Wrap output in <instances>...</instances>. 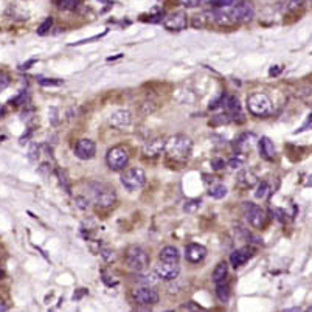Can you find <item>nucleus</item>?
<instances>
[{
  "label": "nucleus",
  "mask_w": 312,
  "mask_h": 312,
  "mask_svg": "<svg viewBox=\"0 0 312 312\" xmlns=\"http://www.w3.org/2000/svg\"><path fill=\"white\" fill-rule=\"evenodd\" d=\"M106 162L112 171H121L129 162V152L123 146H113L107 151Z\"/></svg>",
  "instance_id": "obj_6"
},
{
  "label": "nucleus",
  "mask_w": 312,
  "mask_h": 312,
  "mask_svg": "<svg viewBox=\"0 0 312 312\" xmlns=\"http://www.w3.org/2000/svg\"><path fill=\"white\" fill-rule=\"evenodd\" d=\"M250 257H252V250L249 247H243V249L235 250L230 255V263H232L233 267H241L250 260Z\"/></svg>",
  "instance_id": "obj_17"
},
{
  "label": "nucleus",
  "mask_w": 312,
  "mask_h": 312,
  "mask_svg": "<svg viewBox=\"0 0 312 312\" xmlns=\"http://www.w3.org/2000/svg\"><path fill=\"white\" fill-rule=\"evenodd\" d=\"M132 299L137 305L152 306L159 302V294L149 286H143V288H138V289L132 291Z\"/></svg>",
  "instance_id": "obj_10"
},
{
  "label": "nucleus",
  "mask_w": 312,
  "mask_h": 312,
  "mask_svg": "<svg viewBox=\"0 0 312 312\" xmlns=\"http://www.w3.org/2000/svg\"><path fill=\"white\" fill-rule=\"evenodd\" d=\"M236 3V0H215L213 5L216 8H232Z\"/></svg>",
  "instance_id": "obj_31"
},
{
  "label": "nucleus",
  "mask_w": 312,
  "mask_h": 312,
  "mask_svg": "<svg viewBox=\"0 0 312 312\" xmlns=\"http://www.w3.org/2000/svg\"><path fill=\"white\" fill-rule=\"evenodd\" d=\"M8 308L5 306V305H2V303H0V311H6Z\"/></svg>",
  "instance_id": "obj_41"
},
{
  "label": "nucleus",
  "mask_w": 312,
  "mask_h": 312,
  "mask_svg": "<svg viewBox=\"0 0 312 312\" xmlns=\"http://www.w3.org/2000/svg\"><path fill=\"white\" fill-rule=\"evenodd\" d=\"M269 193H271V187H269V183L261 182L258 185V188H257V191H255V197H257V199H266Z\"/></svg>",
  "instance_id": "obj_27"
},
{
  "label": "nucleus",
  "mask_w": 312,
  "mask_h": 312,
  "mask_svg": "<svg viewBox=\"0 0 312 312\" xmlns=\"http://www.w3.org/2000/svg\"><path fill=\"white\" fill-rule=\"evenodd\" d=\"M207 257V249L201 244H188L185 249V258L190 263H201Z\"/></svg>",
  "instance_id": "obj_14"
},
{
  "label": "nucleus",
  "mask_w": 312,
  "mask_h": 312,
  "mask_svg": "<svg viewBox=\"0 0 312 312\" xmlns=\"http://www.w3.org/2000/svg\"><path fill=\"white\" fill-rule=\"evenodd\" d=\"M9 84V76L6 73H0V92L5 90Z\"/></svg>",
  "instance_id": "obj_36"
},
{
  "label": "nucleus",
  "mask_w": 312,
  "mask_h": 312,
  "mask_svg": "<svg viewBox=\"0 0 312 312\" xmlns=\"http://www.w3.org/2000/svg\"><path fill=\"white\" fill-rule=\"evenodd\" d=\"M211 166H213L215 171H219V169H222L225 166V162H224V159H213L211 160Z\"/></svg>",
  "instance_id": "obj_37"
},
{
  "label": "nucleus",
  "mask_w": 312,
  "mask_h": 312,
  "mask_svg": "<svg viewBox=\"0 0 312 312\" xmlns=\"http://www.w3.org/2000/svg\"><path fill=\"white\" fill-rule=\"evenodd\" d=\"M258 183V177L255 176L253 171L250 169H244V171H241L238 174V185L243 187V188H252L253 185H257Z\"/></svg>",
  "instance_id": "obj_19"
},
{
  "label": "nucleus",
  "mask_w": 312,
  "mask_h": 312,
  "mask_svg": "<svg viewBox=\"0 0 312 312\" xmlns=\"http://www.w3.org/2000/svg\"><path fill=\"white\" fill-rule=\"evenodd\" d=\"M180 253L176 247L173 246H166L160 250L159 253V260L160 261H166V263H179Z\"/></svg>",
  "instance_id": "obj_21"
},
{
  "label": "nucleus",
  "mask_w": 312,
  "mask_h": 312,
  "mask_svg": "<svg viewBox=\"0 0 312 312\" xmlns=\"http://www.w3.org/2000/svg\"><path fill=\"white\" fill-rule=\"evenodd\" d=\"M51 25H53V19H51V17H47L44 22H42V25L37 28V34H40V36L47 34V33H48V30L51 28Z\"/></svg>",
  "instance_id": "obj_29"
},
{
  "label": "nucleus",
  "mask_w": 312,
  "mask_h": 312,
  "mask_svg": "<svg viewBox=\"0 0 312 312\" xmlns=\"http://www.w3.org/2000/svg\"><path fill=\"white\" fill-rule=\"evenodd\" d=\"M244 215H246L247 222L253 227V229H263L266 224V219H267L266 211L260 205L252 204V202H246Z\"/></svg>",
  "instance_id": "obj_7"
},
{
  "label": "nucleus",
  "mask_w": 312,
  "mask_h": 312,
  "mask_svg": "<svg viewBox=\"0 0 312 312\" xmlns=\"http://www.w3.org/2000/svg\"><path fill=\"white\" fill-rule=\"evenodd\" d=\"M227 113H229L230 117L236 118V117H243V112H241V106H239V101L238 98L235 96H225V100L222 101Z\"/></svg>",
  "instance_id": "obj_20"
},
{
  "label": "nucleus",
  "mask_w": 312,
  "mask_h": 312,
  "mask_svg": "<svg viewBox=\"0 0 312 312\" xmlns=\"http://www.w3.org/2000/svg\"><path fill=\"white\" fill-rule=\"evenodd\" d=\"M193 148V141L187 135H174L165 143V151L169 159L174 162H185Z\"/></svg>",
  "instance_id": "obj_1"
},
{
  "label": "nucleus",
  "mask_w": 312,
  "mask_h": 312,
  "mask_svg": "<svg viewBox=\"0 0 312 312\" xmlns=\"http://www.w3.org/2000/svg\"><path fill=\"white\" fill-rule=\"evenodd\" d=\"M81 3V0H58V5L61 9L65 11H75Z\"/></svg>",
  "instance_id": "obj_26"
},
{
  "label": "nucleus",
  "mask_w": 312,
  "mask_h": 312,
  "mask_svg": "<svg viewBox=\"0 0 312 312\" xmlns=\"http://www.w3.org/2000/svg\"><path fill=\"white\" fill-rule=\"evenodd\" d=\"M40 86H45V87H51V86H54V87H58V86H61L62 84V79H45V78H42L40 81Z\"/></svg>",
  "instance_id": "obj_32"
},
{
  "label": "nucleus",
  "mask_w": 312,
  "mask_h": 312,
  "mask_svg": "<svg viewBox=\"0 0 312 312\" xmlns=\"http://www.w3.org/2000/svg\"><path fill=\"white\" fill-rule=\"evenodd\" d=\"M208 194L213 197V199H222V197H225V194H227V188L224 185H221V183H216V185L210 187Z\"/></svg>",
  "instance_id": "obj_25"
},
{
  "label": "nucleus",
  "mask_w": 312,
  "mask_h": 312,
  "mask_svg": "<svg viewBox=\"0 0 312 312\" xmlns=\"http://www.w3.org/2000/svg\"><path fill=\"white\" fill-rule=\"evenodd\" d=\"M95 152H96V145L95 141L89 140V138H82L79 140L76 146H75V155L81 160H90L95 157Z\"/></svg>",
  "instance_id": "obj_12"
},
{
  "label": "nucleus",
  "mask_w": 312,
  "mask_h": 312,
  "mask_svg": "<svg viewBox=\"0 0 312 312\" xmlns=\"http://www.w3.org/2000/svg\"><path fill=\"white\" fill-rule=\"evenodd\" d=\"M260 152L266 160H274L277 155V149L274 146V141L269 137H263L260 140Z\"/></svg>",
  "instance_id": "obj_18"
},
{
  "label": "nucleus",
  "mask_w": 312,
  "mask_h": 312,
  "mask_svg": "<svg viewBox=\"0 0 312 312\" xmlns=\"http://www.w3.org/2000/svg\"><path fill=\"white\" fill-rule=\"evenodd\" d=\"M28 159H30L31 162H36L39 159V146L37 145H33L30 152H28Z\"/></svg>",
  "instance_id": "obj_35"
},
{
  "label": "nucleus",
  "mask_w": 312,
  "mask_h": 312,
  "mask_svg": "<svg viewBox=\"0 0 312 312\" xmlns=\"http://www.w3.org/2000/svg\"><path fill=\"white\" fill-rule=\"evenodd\" d=\"M90 196L92 201L98 205V207H110L115 202L117 196H115V190L103 185V183H92L90 185Z\"/></svg>",
  "instance_id": "obj_2"
},
{
  "label": "nucleus",
  "mask_w": 312,
  "mask_h": 312,
  "mask_svg": "<svg viewBox=\"0 0 312 312\" xmlns=\"http://www.w3.org/2000/svg\"><path fill=\"white\" fill-rule=\"evenodd\" d=\"M309 127H312V113H311V115H309V118H308V121H306V124L302 127V129H299V131H297V134H299V132H303V131H308L309 129Z\"/></svg>",
  "instance_id": "obj_38"
},
{
  "label": "nucleus",
  "mask_w": 312,
  "mask_h": 312,
  "mask_svg": "<svg viewBox=\"0 0 312 312\" xmlns=\"http://www.w3.org/2000/svg\"><path fill=\"white\" fill-rule=\"evenodd\" d=\"M277 68H271V75H278L280 72H281V68L278 67V65H275Z\"/></svg>",
  "instance_id": "obj_39"
},
{
  "label": "nucleus",
  "mask_w": 312,
  "mask_h": 312,
  "mask_svg": "<svg viewBox=\"0 0 312 312\" xmlns=\"http://www.w3.org/2000/svg\"><path fill=\"white\" fill-rule=\"evenodd\" d=\"M308 311H312V306H311V308H309V309H308Z\"/></svg>",
  "instance_id": "obj_45"
},
{
  "label": "nucleus",
  "mask_w": 312,
  "mask_h": 312,
  "mask_svg": "<svg viewBox=\"0 0 312 312\" xmlns=\"http://www.w3.org/2000/svg\"><path fill=\"white\" fill-rule=\"evenodd\" d=\"M188 25V16L183 11H176L163 19V26L169 31H182Z\"/></svg>",
  "instance_id": "obj_11"
},
{
  "label": "nucleus",
  "mask_w": 312,
  "mask_h": 312,
  "mask_svg": "<svg viewBox=\"0 0 312 312\" xmlns=\"http://www.w3.org/2000/svg\"><path fill=\"white\" fill-rule=\"evenodd\" d=\"M215 0H201V3H213Z\"/></svg>",
  "instance_id": "obj_40"
},
{
  "label": "nucleus",
  "mask_w": 312,
  "mask_h": 312,
  "mask_svg": "<svg viewBox=\"0 0 312 312\" xmlns=\"http://www.w3.org/2000/svg\"><path fill=\"white\" fill-rule=\"evenodd\" d=\"M211 23H213V12L211 11H205V12L197 14V16H194L193 20H191V25L194 28H205Z\"/></svg>",
  "instance_id": "obj_22"
},
{
  "label": "nucleus",
  "mask_w": 312,
  "mask_h": 312,
  "mask_svg": "<svg viewBox=\"0 0 312 312\" xmlns=\"http://www.w3.org/2000/svg\"><path fill=\"white\" fill-rule=\"evenodd\" d=\"M154 272L159 278L165 281H173L179 277L180 274V266L179 263H166V261H159L154 266Z\"/></svg>",
  "instance_id": "obj_9"
},
{
  "label": "nucleus",
  "mask_w": 312,
  "mask_h": 312,
  "mask_svg": "<svg viewBox=\"0 0 312 312\" xmlns=\"http://www.w3.org/2000/svg\"><path fill=\"white\" fill-rule=\"evenodd\" d=\"M247 107L253 115L258 117H266L272 113V101L264 93H252L247 98Z\"/></svg>",
  "instance_id": "obj_4"
},
{
  "label": "nucleus",
  "mask_w": 312,
  "mask_h": 312,
  "mask_svg": "<svg viewBox=\"0 0 312 312\" xmlns=\"http://www.w3.org/2000/svg\"><path fill=\"white\" fill-rule=\"evenodd\" d=\"M126 264L135 272H143L149 264V257L145 249L138 246H132L126 252Z\"/></svg>",
  "instance_id": "obj_3"
},
{
  "label": "nucleus",
  "mask_w": 312,
  "mask_h": 312,
  "mask_svg": "<svg viewBox=\"0 0 312 312\" xmlns=\"http://www.w3.org/2000/svg\"><path fill=\"white\" fill-rule=\"evenodd\" d=\"M211 12H213V23H216L219 26H229L236 23L232 16V11H227L225 8H218Z\"/></svg>",
  "instance_id": "obj_15"
},
{
  "label": "nucleus",
  "mask_w": 312,
  "mask_h": 312,
  "mask_svg": "<svg viewBox=\"0 0 312 312\" xmlns=\"http://www.w3.org/2000/svg\"><path fill=\"white\" fill-rule=\"evenodd\" d=\"M306 2V0H285V6H283V9L285 11H292L295 8H299L300 5H303Z\"/></svg>",
  "instance_id": "obj_28"
},
{
  "label": "nucleus",
  "mask_w": 312,
  "mask_h": 312,
  "mask_svg": "<svg viewBox=\"0 0 312 312\" xmlns=\"http://www.w3.org/2000/svg\"><path fill=\"white\" fill-rule=\"evenodd\" d=\"M121 183L126 190L137 191L146 183V174L141 168H127L121 174Z\"/></svg>",
  "instance_id": "obj_5"
},
{
  "label": "nucleus",
  "mask_w": 312,
  "mask_h": 312,
  "mask_svg": "<svg viewBox=\"0 0 312 312\" xmlns=\"http://www.w3.org/2000/svg\"><path fill=\"white\" fill-rule=\"evenodd\" d=\"M232 16L235 19V22H241V23H247L255 17V6L250 0H243L238 5H233Z\"/></svg>",
  "instance_id": "obj_8"
},
{
  "label": "nucleus",
  "mask_w": 312,
  "mask_h": 312,
  "mask_svg": "<svg viewBox=\"0 0 312 312\" xmlns=\"http://www.w3.org/2000/svg\"><path fill=\"white\" fill-rule=\"evenodd\" d=\"M2 113H3V106L0 104V115H2Z\"/></svg>",
  "instance_id": "obj_43"
},
{
  "label": "nucleus",
  "mask_w": 312,
  "mask_h": 312,
  "mask_svg": "<svg viewBox=\"0 0 312 312\" xmlns=\"http://www.w3.org/2000/svg\"><path fill=\"white\" fill-rule=\"evenodd\" d=\"M216 295H218V299L225 303V302H229L230 299V286L227 285V283H218L216 285Z\"/></svg>",
  "instance_id": "obj_24"
},
{
  "label": "nucleus",
  "mask_w": 312,
  "mask_h": 312,
  "mask_svg": "<svg viewBox=\"0 0 312 312\" xmlns=\"http://www.w3.org/2000/svg\"><path fill=\"white\" fill-rule=\"evenodd\" d=\"M199 207H201V201H188V202H185V205H183V210H185L187 213H194Z\"/></svg>",
  "instance_id": "obj_30"
},
{
  "label": "nucleus",
  "mask_w": 312,
  "mask_h": 312,
  "mask_svg": "<svg viewBox=\"0 0 312 312\" xmlns=\"http://www.w3.org/2000/svg\"><path fill=\"white\" fill-rule=\"evenodd\" d=\"M243 165H244V159H243V157H239V155H238V157H233V159L229 160V166H230L232 169H239Z\"/></svg>",
  "instance_id": "obj_33"
},
{
  "label": "nucleus",
  "mask_w": 312,
  "mask_h": 312,
  "mask_svg": "<svg viewBox=\"0 0 312 312\" xmlns=\"http://www.w3.org/2000/svg\"><path fill=\"white\" fill-rule=\"evenodd\" d=\"M3 275H5V274H3V271H0V280L3 278Z\"/></svg>",
  "instance_id": "obj_44"
},
{
  "label": "nucleus",
  "mask_w": 312,
  "mask_h": 312,
  "mask_svg": "<svg viewBox=\"0 0 312 312\" xmlns=\"http://www.w3.org/2000/svg\"><path fill=\"white\" fill-rule=\"evenodd\" d=\"M165 143L166 141L163 138H154L145 145V155L146 157H157L159 154H162V151H165Z\"/></svg>",
  "instance_id": "obj_16"
},
{
  "label": "nucleus",
  "mask_w": 312,
  "mask_h": 312,
  "mask_svg": "<svg viewBox=\"0 0 312 312\" xmlns=\"http://www.w3.org/2000/svg\"><path fill=\"white\" fill-rule=\"evenodd\" d=\"M109 123H110V126L117 127V129H123V127H127L132 123V115L129 110L120 109V110H115L110 113Z\"/></svg>",
  "instance_id": "obj_13"
},
{
  "label": "nucleus",
  "mask_w": 312,
  "mask_h": 312,
  "mask_svg": "<svg viewBox=\"0 0 312 312\" xmlns=\"http://www.w3.org/2000/svg\"><path fill=\"white\" fill-rule=\"evenodd\" d=\"M177 2L182 6H187V8H196L201 5V0H177Z\"/></svg>",
  "instance_id": "obj_34"
},
{
  "label": "nucleus",
  "mask_w": 312,
  "mask_h": 312,
  "mask_svg": "<svg viewBox=\"0 0 312 312\" xmlns=\"http://www.w3.org/2000/svg\"><path fill=\"white\" fill-rule=\"evenodd\" d=\"M309 179H312V177H309ZM312 185V180H309V182H306V187H311Z\"/></svg>",
  "instance_id": "obj_42"
},
{
  "label": "nucleus",
  "mask_w": 312,
  "mask_h": 312,
  "mask_svg": "<svg viewBox=\"0 0 312 312\" xmlns=\"http://www.w3.org/2000/svg\"><path fill=\"white\" fill-rule=\"evenodd\" d=\"M227 274H229V267H227V263L221 261L216 266L215 272H213V281H215V285H218V283H222L227 278Z\"/></svg>",
  "instance_id": "obj_23"
}]
</instances>
